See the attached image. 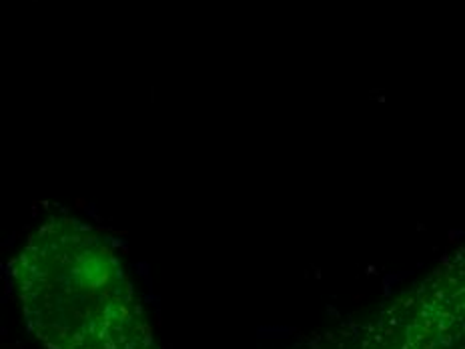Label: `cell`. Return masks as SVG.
Instances as JSON below:
<instances>
[{
  "label": "cell",
  "mask_w": 465,
  "mask_h": 349,
  "mask_svg": "<svg viewBox=\"0 0 465 349\" xmlns=\"http://www.w3.org/2000/svg\"><path fill=\"white\" fill-rule=\"evenodd\" d=\"M28 332L46 349H159L123 261L84 223L51 217L13 261Z\"/></svg>",
  "instance_id": "6da1fadb"
}]
</instances>
